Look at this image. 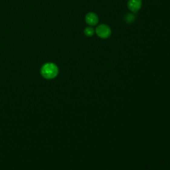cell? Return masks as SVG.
Listing matches in <instances>:
<instances>
[{"label": "cell", "instance_id": "cell-1", "mask_svg": "<svg viewBox=\"0 0 170 170\" xmlns=\"http://www.w3.org/2000/svg\"><path fill=\"white\" fill-rule=\"evenodd\" d=\"M58 68L53 63H47L44 65L41 69L42 75L46 79H53L58 74Z\"/></svg>", "mask_w": 170, "mask_h": 170}, {"label": "cell", "instance_id": "cell-2", "mask_svg": "<svg viewBox=\"0 0 170 170\" xmlns=\"http://www.w3.org/2000/svg\"><path fill=\"white\" fill-rule=\"evenodd\" d=\"M97 35L102 39H106L111 35V29L108 26L104 24L98 25L96 29Z\"/></svg>", "mask_w": 170, "mask_h": 170}, {"label": "cell", "instance_id": "cell-3", "mask_svg": "<svg viewBox=\"0 0 170 170\" xmlns=\"http://www.w3.org/2000/svg\"><path fill=\"white\" fill-rule=\"evenodd\" d=\"M142 0H129L128 6L132 12H138L142 7Z\"/></svg>", "mask_w": 170, "mask_h": 170}, {"label": "cell", "instance_id": "cell-4", "mask_svg": "<svg viewBox=\"0 0 170 170\" xmlns=\"http://www.w3.org/2000/svg\"><path fill=\"white\" fill-rule=\"evenodd\" d=\"M86 22L91 26L96 25L98 22V16L94 13H88L86 16Z\"/></svg>", "mask_w": 170, "mask_h": 170}, {"label": "cell", "instance_id": "cell-5", "mask_svg": "<svg viewBox=\"0 0 170 170\" xmlns=\"http://www.w3.org/2000/svg\"><path fill=\"white\" fill-rule=\"evenodd\" d=\"M94 29L90 28V27H88V28H87L84 30V34L87 37H90L94 34Z\"/></svg>", "mask_w": 170, "mask_h": 170}]
</instances>
